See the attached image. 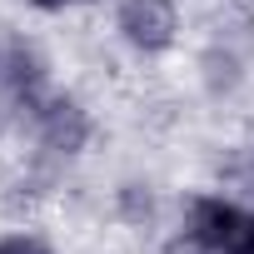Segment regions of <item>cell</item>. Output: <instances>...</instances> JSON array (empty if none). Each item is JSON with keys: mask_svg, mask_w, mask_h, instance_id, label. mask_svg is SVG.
I'll use <instances>...</instances> for the list:
<instances>
[{"mask_svg": "<svg viewBox=\"0 0 254 254\" xmlns=\"http://www.w3.org/2000/svg\"><path fill=\"white\" fill-rule=\"evenodd\" d=\"M185 229L209 254H254V209L224 194H194L185 204Z\"/></svg>", "mask_w": 254, "mask_h": 254, "instance_id": "obj_1", "label": "cell"}, {"mask_svg": "<svg viewBox=\"0 0 254 254\" xmlns=\"http://www.w3.org/2000/svg\"><path fill=\"white\" fill-rule=\"evenodd\" d=\"M0 95H5L15 110H35L45 95H50V65L45 55L15 35V30H0Z\"/></svg>", "mask_w": 254, "mask_h": 254, "instance_id": "obj_2", "label": "cell"}, {"mask_svg": "<svg viewBox=\"0 0 254 254\" xmlns=\"http://www.w3.org/2000/svg\"><path fill=\"white\" fill-rule=\"evenodd\" d=\"M30 125H35L40 145H45L50 155H65V160L85 155V145L95 140V120H90V110H85L75 95H60V90H50V95L30 110Z\"/></svg>", "mask_w": 254, "mask_h": 254, "instance_id": "obj_3", "label": "cell"}, {"mask_svg": "<svg viewBox=\"0 0 254 254\" xmlns=\"http://www.w3.org/2000/svg\"><path fill=\"white\" fill-rule=\"evenodd\" d=\"M115 30L140 55H165L180 35V10H175V0H120Z\"/></svg>", "mask_w": 254, "mask_h": 254, "instance_id": "obj_4", "label": "cell"}, {"mask_svg": "<svg viewBox=\"0 0 254 254\" xmlns=\"http://www.w3.org/2000/svg\"><path fill=\"white\" fill-rule=\"evenodd\" d=\"M0 254H55L40 234H0Z\"/></svg>", "mask_w": 254, "mask_h": 254, "instance_id": "obj_5", "label": "cell"}, {"mask_svg": "<svg viewBox=\"0 0 254 254\" xmlns=\"http://www.w3.org/2000/svg\"><path fill=\"white\" fill-rule=\"evenodd\" d=\"M160 254H209V249H204V244L180 224V234H175V239H165V249H160Z\"/></svg>", "mask_w": 254, "mask_h": 254, "instance_id": "obj_6", "label": "cell"}, {"mask_svg": "<svg viewBox=\"0 0 254 254\" xmlns=\"http://www.w3.org/2000/svg\"><path fill=\"white\" fill-rule=\"evenodd\" d=\"M25 5H30V10H45V15H55V10H70L75 0H25Z\"/></svg>", "mask_w": 254, "mask_h": 254, "instance_id": "obj_7", "label": "cell"}, {"mask_svg": "<svg viewBox=\"0 0 254 254\" xmlns=\"http://www.w3.org/2000/svg\"><path fill=\"white\" fill-rule=\"evenodd\" d=\"M0 100H5V95H0Z\"/></svg>", "mask_w": 254, "mask_h": 254, "instance_id": "obj_8", "label": "cell"}]
</instances>
